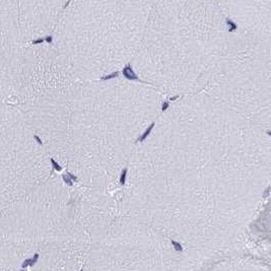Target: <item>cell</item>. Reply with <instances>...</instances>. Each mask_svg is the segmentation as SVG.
<instances>
[{"label":"cell","instance_id":"7","mask_svg":"<svg viewBox=\"0 0 271 271\" xmlns=\"http://www.w3.org/2000/svg\"><path fill=\"white\" fill-rule=\"evenodd\" d=\"M127 172H128L127 168L123 169V170H122V172H121V176H120V183H121V185H124V184H125V182H126Z\"/></svg>","mask_w":271,"mask_h":271},{"label":"cell","instance_id":"9","mask_svg":"<svg viewBox=\"0 0 271 271\" xmlns=\"http://www.w3.org/2000/svg\"><path fill=\"white\" fill-rule=\"evenodd\" d=\"M171 242H172V245L174 246V249H175L177 252H182V251H183V247H182V245L179 242L174 241V240H172Z\"/></svg>","mask_w":271,"mask_h":271},{"label":"cell","instance_id":"4","mask_svg":"<svg viewBox=\"0 0 271 271\" xmlns=\"http://www.w3.org/2000/svg\"><path fill=\"white\" fill-rule=\"evenodd\" d=\"M66 0H17L18 23L26 44L43 42L42 36L60 18Z\"/></svg>","mask_w":271,"mask_h":271},{"label":"cell","instance_id":"12","mask_svg":"<svg viewBox=\"0 0 271 271\" xmlns=\"http://www.w3.org/2000/svg\"><path fill=\"white\" fill-rule=\"evenodd\" d=\"M66 175H67L68 177H69V178H70V179H71L72 181H75V182H76V181L78 180V179H77V177H76V176H74L73 174H72V173H70V172H67V173H66Z\"/></svg>","mask_w":271,"mask_h":271},{"label":"cell","instance_id":"1","mask_svg":"<svg viewBox=\"0 0 271 271\" xmlns=\"http://www.w3.org/2000/svg\"><path fill=\"white\" fill-rule=\"evenodd\" d=\"M41 144L22 112L12 104L0 106V204L33 191L40 176Z\"/></svg>","mask_w":271,"mask_h":271},{"label":"cell","instance_id":"3","mask_svg":"<svg viewBox=\"0 0 271 271\" xmlns=\"http://www.w3.org/2000/svg\"><path fill=\"white\" fill-rule=\"evenodd\" d=\"M27 45L19 29L17 0H0V106L14 102Z\"/></svg>","mask_w":271,"mask_h":271},{"label":"cell","instance_id":"2","mask_svg":"<svg viewBox=\"0 0 271 271\" xmlns=\"http://www.w3.org/2000/svg\"><path fill=\"white\" fill-rule=\"evenodd\" d=\"M40 205L33 191L0 204V270L31 266L37 252Z\"/></svg>","mask_w":271,"mask_h":271},{"label":"cell","instance_id":"11","mask_svg":"<svg viewBox=\"0 0 271 271\" xmlns=\"http://www.w3.org/2000/svg\"><path fill=\"white\" fill-rule=\"evenodd\" d=\"M169 106H170L169 101H165V102H163V104H161V111L165 112L169 108Z\"/></svg>","mask_w":271,"mask_h":271},{"label":"cell","instance_id":"6","mask_svg":"<svg viewBox=\"0 0 271 271\" xmlns=\"http://www.w3.org/2000/svg\"><path fill=\"white\" fill-rule=\"evenodd\" d=\"M155 122H152L150 125H149V126L146 128V130H145V131L142 133V134L139 136V138L137 139V141H139V142H143V141L147 138V136L150 134V132L152 131V129L155 128Z\"/></svg>","mask_w":271,"mask_h":271},{"label":"cell","instance_id":"13","mask_svg":"<svg viewBox=\"0 0 271 271\" xmlns=\"http://www.w3.org/2000/svg\"><path fill=\"white\" fill-rule=\"evenodd\" d=\"M180 96H172V98H170V101H176L177 99H179Z\"/></svg>","mask_w":271,"mask_h":271},{"label":"cell","instance_id":"5","mask_svg":"<svg viewBox=\"0 0 271 271\" xmlns=\"http://www.w3.org/2000/svg\"><path fill=\"white\" fill-rule=\"evenodd\" d=\"M122 74H123V76H124L125 78H127V79H129V80H137V81L143 82V83H145V84H151V83L145 82V81H143V80L139 79L138 76H137L135 72L133 71V69H132V67H131V64H130V63H128L127 65L123 68V70H122Z\"/></svg>","mask_w":271,"mask_h":271},{"label":"cell","instance_id":"8","mask_svg":"<svg viewBox=\"0 0 271 271\" xmlns=\"http://www.w3.org/2000/svg\"><path fill=\"white\" fill-rule=\"evenodd\" d=\"M119 72L116 71V72H113L112 74H109V75H105V76H102L101 77V80H103V81H105V80H109V79H112V78H115L117 77V76H119Z\"/></svg>","mask_w":271,"mask_h":271},{"label":"cell","instance_id":"10","mask_svg":"<svg viewBox=\"0 0 271 271\" xmlns=\"http://www.w3.org/2000/svg\"><path fill=\"white\" fill-rule=\"evenodd\" d=\"M62 179H63V181L65 182V183H66L67 185H69V186H72V185H73V182H72V180H71L70 178L68 177L67 175H63V176H62Z\"/></svg>","mask_w":271,"mask_h":271}]
</instances>
